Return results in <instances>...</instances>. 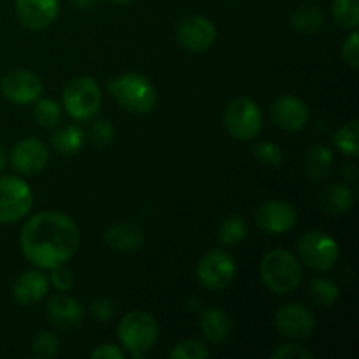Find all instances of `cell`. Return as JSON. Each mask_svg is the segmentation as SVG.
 Wrapping results in <instances>:
<instances>
[{"label":"cell","mask_w":359,"mask_h":359,"mask_svg":"<svg viewBox=\"0 0 359 359\" xmlns=\"http://www.w3.org/2000/svg\"><path fill=\"white\" fill-rule=\"evenodd\" d=\"M81 233L72 217L56 210L32 216L21 230L20 245L25 258L39 270L65 265L77 252Z\"/></svg>","instance_id":"obj_1"},{"label":"cell","mask_w":359,"mask_h":359,"mask_svg":"<svg viewBox=\"0 0 359 359\" xmlns=\"http://www.w3.org/2000/svg\"><path fill=\"white\" fill-rule=\"evenodd\" d=\"M158 323L149 312L130 311L118 325V339L132 358H144L158 342Z\"/></svg>","instance_id":"obj_2"},{"label":"cell","mask_w":359,"mask_h":359,"mask_svg":"<svg viewBox=\"0 0 359 359\" xmlns=\"http://www.w3.org/2000/svg\"><path fill=\"white\" fill-rule=\"evenodd\" d=\"M259 273L263 284L276 294L293 293L302 283L300 262L284 249H273L266 252L259 265Z\"/></svg>","instance_id":"obj_3"},{"label":"cell","mask_w":359,"mask_h":359,"mask_svg":"<svg viewBox=\"0 0 359 359\" xmlns=\"http://www.w3.org/2000/svg\"><path fill=\"white\" fill-rule=\"evenodd\" d=\"M109 91L125 111L132 114H147L156 105V90L142 74L128 72L109 83Z\"/></svg>","instance_id":"obj_4"},{"label":"cell","mask_w":359,"mask_h":359,"mask_svg":"<svg viewBox=\"0 0 359 359\" xmlns=\"http://www.w3.org/2000/svg\"><path fill=\"white\" fill-rule=\"evenodd\" d=\"M62 107L76 121H91L102 107V91L97 81L90 76L70 79L62 93Z\"/></svg>","instance_id":"obj_5"},{"label":"cell","mask_w":359,"mask_h":359,"mask_svg":"<svg viewBox=\"0 0 359 359\" xmlns=\"http://www.w3.org/2000/svg\"><path fill=\"white\" fill-rule=\"evenodd\" d=\"M298 262L318 272H326L337 263L340 255L339 244L332 235L321 230H311L297 242Z\"/></svg>","instance_id":"obj_6"},{"label":"cell","mask_w":359,"mask_h":359,"mask_svg":"<svg viewBox=\"0 0 359 359\" xmlns=\"http://www.w3.org/2000/svg\"><path fill=\"white\" fill-rule=\"evenodd\" d=\"M34 205V193L27 181L18 175L0 177V223H18L30 212Z\"/></svg>","instance_id":"obj_7"},{"label":"cell","mask_w":359,"mask_h":359,"mask_svg":"<svg viewBox=\"0 0 359 359\" xmlns=\"http://www.w3.org/2000/svg\"><path fill=\"white\" fill-rule=\"evenodd\" d=\"M224 126L233 139L242 142L258 137L263 128V118L258 104L248 97L235 98L224 111Z\"/></svg>","instance_id":"obj_8"},{"label":"cell","mask_w":359,"mask_h":359,"mask_svg":"<svg viewBox=\"0 0 359 359\" xmlns=\"http://www.w3.org/2000/svg\"><path fill=\"white\" fill-rule=\"evenodd\" d=\"M237 276L235 259L223 249H212L200 258L196 265L198 283L209 291H221L230 286Z\"/></svg>","instance_id":"obj_9"},{"label":"cell","mask_w":359,"mask_h":359,"mask_svg":"<svg viewBox=\"0 0 359 359\" xmlns=\"http://www.w3.org/2000/svg\"><path fill=\"white\" fill-rule=\"evenodd\" d=\"M175 35H177L179 44L188 51L205 53L216 44L217 30L209 18L191 14L179 21Z\"/></svg>","instance_id":"obj_10"},{"label":"cell","mask_w":359,"mask_h":359,"mask_svg":"<svg viewBox=\"0 0 359 359\" xmlns=\"http://www.w3.org/2000/svg\"><path fill=\"white\" fill-rule=\"evenodd\" d=\"M277 332L286 339L304 340L314 335L316 318L307 307L300 304H286L276 312Z\"/></svg>","instance_id":"obj_11"},{"label":"cell","mask_w":359,"mask_h":359,"mask_svg":"<svg viewBox=\"0 0 359 359\" xmlns=\"http://www.w3.org/2000/svg\"><path fill=\"white\" fill-rule=\"evenodd\" d=\"M0 91L9 102L16 105L34 104L42 93V83L37 74L25 69L7 72L0 81Z\"/></svg>","instance_id":"obj_12"},{"label":"cell","mask_w":359,"mask_h":359,"mask_svg":"<svg viewBox=\"0 0 359 359\" xmlns=\"http://www.w3.org/2000/svg\"><path fill=\"white\" fill-rule=\"evenodd\" d=\"M297 210L284 200H269L256 209L255 223L259 230L272 235H283L297 224Z\"/></svg>","instance_id":"obj_13"},{"label":"cell","mask_w":359,"mask_h":359,"mask_svg":"<svg viewBox=\"0 0 359 359\" xmlns=\"http://www.w3.org/2000/svg\"><path fill=\"white\" fill-rule=\"evenodd\" d=\"M49 161V149L42 140L27 137L11 151V167L21 175H37Z\"/></svg>","instance_id":"obj_14"},{"label":"cell","mask_w":359,"mask_h":359,"mask_svg":"<svg viewBox=\"0 0 359 359\" xmlns=\"http://www.w3.org/2000/svg\"><path fill=\"white\" fill-rule=\"evenodd\" d=\"M46 316L55 328L70 332V330H76L77 326L83 325L86 311L79 300L69 297L67 293H62L51 297V300L46 305Z\"/></svg>","instance_id":"obj_15"},{"label":"cell","mask_w":359,"mask_h":359,"mask_svg":"<svg viewBox=\"0 0 359 359\" xmlns=\"http://www.w3.org/2000/svg\"><path fill=\"white\" fill-rule=\"evenodd\" d=\"M272 121L286 132H298L309 121V107L302 98L293 95H283L270 105Z\"/></svg>","instance_id":"obj_16"},{"label":"cell","mask_w":359,"mask_h":359,"mask_svg":"<svg viewBox=\"0 0 359 359\" xmlns=\"http://www.w3.org/2000/svg\"><path fill=\"white\" fill-rule=\"evenodd\" d=\"M58 0H16V16L28 30H44L56 20Z\"/></svg>","instance_id":"obj_17"},{"label":"cell","mask_w":359,"mask_h":359,"mask_svg":"<svg viewBox=\"0 0 359 359\" xmlns=\"http://www.w3.org/2000/svg\"><path fill=\"white\" fill-rule=\"evenodd\" d=\"M49 291V279L42 270H28L23 272L13 286V298L21 307H32L44 300Z\"/></svg>","instance_id":"obj_18"},{"label":"cell","mask_w":359,"mask_h":359,"mask_svg":"<svg viewBox=\"0 0 359 359\" xmlns=\"http://www.w3.org/2000/svg\"><path fill=\"white\" fill-rule=\"evenodd\" d=\"M104 241L112 251L116 252H133L142 245L144 233L139 228L132 226V224L118 223L112 224L105 230Z\"/></svg>","instance_id":"obj_19"},{"label":"cell","mask_w":359,"mask_h":359,"mask_svg":"<svg viewBox=\"0 0 359 359\" xmlns=\"http://www.w3.org/2000/svg\"><path fill=\"white\" fill-rule=\"evenodd\" d=\"M200 330L209 342L223 344L231 333V319L223 309L209 307L202 312Z\"/></svg>","instance_id":"obj_20"},{"label":"cell","mask_w":359,"mask_h":359,"mask_svg":"<svg viewBox=\"0 0 359 359\" xmlns=\"http://www.w3.org/2000/svg\"><path fill=\"white\" fill-rule=\"evenodd\" d=\"M318 203L328 214H346L353 209V189L340 182H333L319 193Z\"/></svg>","instance_id":"obj_21"},{"label":"cell","mask_w":359,"mask_h":359,"mask_svg":"<svg viewBox=\"0 0 359 359\" xmlns=\"http://www.w3.org/2000/svg\"><path fill=\"white\" fill-rule=\"evenodd\" d=\"M333 168V151L325 144H312L305 156V170L312 181H325Z\"/></svg>","instance_id":"obj_22"},{"label":"cell","mask_w":359,"mask_h":359,"mask_svg":"<svg viewBox=\"0 0 359 359\" xmlns=\"http://www.w3.org/2000/svg\"><path fill=\"white\" fill-rule=\"evenodd\" d=\"M84 130L77 125H65L56 130L51 135V147L56 154L62 156H72L79 153L84 146Z\"/></svg>","instance_id":"obj_23"},{"label":"cell","mask_w":359,"mask_h":359,"mask_svg":"<svg viewBox=\"0 0 359 359\" xmlns=\"http://www.w3.org/2000/svg\"><path fill=\"white\" fill-rule=\"evenodd\" d=\"M291 27L300 34H316L325 27V14L318 7H298L290 18Z\"/></svg>","instance_id":"obj_24"},{"label":"cell","mask_w":359,"mask_h":359,"mask_svg":"<svg viewBox=\"0 0 359 359\" xmlns=\"http://www.w3.org/2000/svg\"><path fill=\"white\" fill-rule=\"evenodd\" d=\"M34 119L42 128H55L60 125L63 116V107L51 98H37L34 102Z\"/></svg>","instance_id":"obj_25"},{"label":"cell","mask_w":359,"mask_h":359,"mask_svg":"<svg viewBox=\"0 0 359 359\" xmlns=\"http://www.w3.org/2000/svg\"><path fill=\"white\" fill-rule=\"evenodd\" d=\"M309 294H311L312 302L319 307H332L340 298V290L332 279L314 277L311 280V286H309Z\"/></svg>","instance_id":"obj_26"},{"label":"cell","mask_w":359,"mask_h":359,"mask_svg":"<svg viewBox=\"0 0 359 359\" xmlns=\"http://www.w3.org/2000/svg\"><path fill=\"white\" fill-rule=\"evenodd\" d=\"M333 144L340 153L346 156H358L359 154V125L356 119L340 126L333 135Z\"/></svg>","instance_id":"obj_27"},{"label":"cell","mask_w":359,"mask_h":359,"mask_svg":"<svg viewBox=\"0 0 359 359\" xmlns=\"http://www.w3.org/2000/svg\"><path fill=\"white\" fill-rule=\"evenodd\" d=\"M248 235V224L242 219L238 214H231L226 219L221 223L219 230H217V238L223 245H237Z\"/></svg>","instance_id":"obj_28"},{"label":"cell","mask_w":359,"mask_h":359,"mask_svg":"<svg viewBox=\"0 0 359 359\" xmlns=\"http://www.w3.org/2000/svg\"><path fill=\"white\" fill-rule=\"evenodd\" d=\"M333 18L344 28H358L359 25V0H333Z\"/></svg>","instance_id":"obj_29"},{"label":"cell","mask_w":359,"mask_h":359,"mask_svg":"<svg viewBox=\"0 0 359 359\" xmlns=\"http://www.w3.org/2000/svg\"><path fill=\"white\" fill-rule=\"evenodd\" d=\"M60 351V339L51 332H41L32 340V356L39 359L55 358Z\"/></svg>","instance_id":"obj_30"},{"label":"cell","mask_w":359,"mask_h":359,"mask_svg":"<svg viewBox=\"0 0 359 359\" xmlns=\"http://www.w3.org/2000/svg\"><path fill=\"white\" fill-rule=\"evenodd\" d=\"M252 154H255L256 161L262 165H265V167H280L283 165V160H284V154H283V149H280L279 144L272 142V140H263V142L256 144L255 147H252Z\"/></svg>","instance_id":"obj_31"},{"label":"cell","mask_w":359,"mask_h":359,"mask_svg":"<svg viewBox=\"0 0 359 359\" xmlns=\"http://www.w3.org/2000/svg\"><path fill=\"white\" fill-rule=\"evenodd\" d=\"M209 356L210 351L207 349L205 344L191 339L175 344L170 353H168L170 359H207Z\"/></svg>","instance_id":"obj_32"},{"label":"cell","mask_w":359,"mask_h":359,"mask_svg":"<svg viewBox=\"0 0 359 359\" xmlns=\"http://www.w3.org/2000/svg\"><path fill=\"white\" fill-rule=\"evenodd\" d=\"M90 135L97 146H109L114 140L116 130L107 119H95L90 128Z\"/></svg>","instance_id":"obj_33"},{"label":"cell","mask_w":359,"mask_h":359,"mask_svg":"<svg viewBox=\"0 0 359 359\" xmlns=\"http://www.w3.org/2000/svg\"><path fill=\"white\" fill-rule=\"evenodd\" d=\"M74 273L72 270L67 269L65 265H58L55 269H51V284L56 291L60 293H67L74 287Z\"/></svg>","instance_id":"obj_34"},{"label":"cell","mask_w":359,"mask_h":359,"mask_svg":"<svg viewBox=\"0 0 359 359\" xmlns=\"http://www.w3.org/2000/svg\"><path fill=\"white\" fill-rule=\"evenodd\" d=\"M342 58L353 69L359 67V32L354 28L353 34L344 41L342 44Z\"/></svg>","instance_id":"obj_35"},{"label":"cell","mask_w":359,"mask_h":359,"mask_svg":"<svg viewBox=\"0 0 359 359\" xmlns=\"http://www.w3.org/2000/svg\"><path fill=\"white\" fill-rule=\"evenodd\" d=\"M88 311H90L91 318L97 319V321H111L112 316H114V304L109 298H95V300L90 302Z\"/></svg>","instance_id":"obj_36"},{"label":"cell","mask_w":359,"mask_h":359,"mask_svg":"<svg viewBox=\"0 0 359 359\" xmlns=\"http://www.w3.org/2000/svg\"><path fill=\"white\" fill-rule=\"evenodd\" d=\"M272 359H312L311 351L305 349L298 344H287V346H279L270 354Z\"/></svg>","instance_id":"obj_37"},{"label":"cell","mask_w":359,"mask_h":359,"mask_svg":"<svg viewBox=\"0 0 359 359\" xmlns=\"http://www.w3.org/2000/svg\"><path fill=\"white\" fill-rule=\"evenodd\" d=\"M90 356L93 359H125V353L121 351V347L112 346V344H102L97 349H93L90 353Z\"/></svg>","instance_id":"obj_38"},{"label":"cell","mask_w":359,"mask_h":359,"mask_svg":"<svg viewBox=\"0 0 359 359\" xmlns=\"http://www.w3.org/2000/svg\"><path fill=\"white\" fill-rule=\"evenodd\" d=\"M72 4L77 7V9L90 11V9H93L95 6H97L98 0H72Z\"/></svg>","instance_id":"obj_39"},{"label":"cell","mask_w":359,"mask_h":359,"mask_svg":"<svg viewBox=\"0 0 359 359\" xmlns=\"http://www.w3.org/2000/svg\"><path fill=\"white\" fill-rule=\"evenodd\" d=\"M6 167H7V151L6 147L0 144V172H2Z\"/></svg>","instance_id":"obj_40"},{"label":"cell","mask_w":359,"mask_h":359,"mask_svg":"<svg viewBox=\"0 0 359 359\" xmlns=\"http://www.w3.org/2000/svg\"><path fill=\"white\" fill-rule=\"evenodd\" d=\"M112 4H119V6H123V4H130L133 2V0H111Z\"/></svg>","instance_id":"obj_41"}]
</instances>
